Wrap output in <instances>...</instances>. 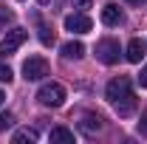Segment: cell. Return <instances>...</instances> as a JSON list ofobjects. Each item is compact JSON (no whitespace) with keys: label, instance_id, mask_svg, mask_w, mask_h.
<instances>
[{"label":"cell","instance_id":"21","mask_svg":"<svg viewBox=\"0 0 147 144\" xmlns=\"http://www.w3.org/2000/svg\"><path fill=\"white\" fill-rule=\"evenodd\" d=\"M3 102H6V93H3V90H0V105H3Z\"/></svg>","mask_w":147,"mask_h":144},{"label":"cell","instance_id":"5","mask_svg":"<svg viewBox=\"0 0 147 144\" xmlns=\"http://www.w3.org/2000/svg\"><path fill=\"white\" fill-rule=\"evenodd\" d=\"M28 40V31L26 28H11L9 34L0 40V57H9V54H14L20 45Z\"/></svg>","mask_w":147,"mask_h":144},{"label":"cell","instance_id":"16","mask_svg":"<svg viewBox=\"0 0 147 144\" xmlns=\"http://www.w3.org/2000/svg\"><path fill=\"white\" fill-rule=\"evenodd\" d=\"M14 124V116L11 113H0V130H6V127Z\"/></svg>","mask_w":147,"mask_h":144},{"label":"cell","instance_id":"15","mask_svg":"<svg viewBox=\"0 0 147 144\" xmlns=\"http://www.w3.org/2000/svg\"><path fill=\"white\" fill-rule=\"evenodd\" d=\"M11 79H14V73H11V68H9V65H3V62H0V82H6V85H9V82H11Z\"/></svg>","mask_w":147,"mask_h":144},{"label":"cell","instance_id":"1","mask_svg":"<svg viewBox=\"0 0 147 144\" xmlns=\"http://www.w3.org/2000/svg\"><path fill=\"white\" fill-rule=\"evenodd\" d=\"M105 96H108V102L113 105V110L119 116H133V110H136V93H133V85H130L127 76L110 79L108 88H105Z\"/></svg>","mask_w":147,"mask_h":144},{"label":"cell","instance_id":"4","mask_svg":"<svg viewBox=\"0 0 147 144\" xmlns=\"http://www.w3.org/2000/svg\"><path fill=\"white\" fill-rule=\"evenodd\" d=\"M42 76H48V62H45V57H28V59L23 62V79H26V82H37V79H42Z\"/></svg>","mask_w":147,"mask_h":144},{"label":"cell","instance_id":"2","mask_svg":"<svg viewBox=\"0 0 147 144\" xmlns=\"http://www.w3.org/2000/svg\"><path fill=\"white\" fill-rule=\"evenodd\" d=\"M37 102L42 108H62L65 105V88L59 82H45L42 88L37 90Z\"/></svg>","mask_w":147,"mask_h":144},{"label":"cell","instance_id":"8","mask_svg":"<svg viewBox=\"0 0 147 144\" xmlns=\"http://www.w3.org/2000/svg\"><path fill=\"white\" fill-rule=\"evenodd\" d=\"M102 23H105V26H110V28H113V26H122V23H125L122 9H119L116 3H108V6L102 9Z\"/></svg>","mask_w":147,"mask_h":144},{"label":"cell","instance_id":"6","mask_svg":"<svg viewBox=\"0 0 147 144\" xmlns=\"http://www.w3.org/2000/svg\"><path fill=\"white\" fill-rule=\"evenodd\" d=\"M91 28H93V20L85 11H74L65 17V31H71V34H88Z\"/></svg>","mask_w":147,"mask_h":144},{"label":"cell","instance_id":"17","mask_svg":"<svg viewBox=\"0 0 147 144\" xmlns=\"http://www.w3.org/2000/svg\"><path fill=\"white\" fill-rule=\"evenodd\" d=\"M139 133L147 136V110H142V119H139Z\"/></svg>","mask_w":147,"mask_h":144},{"label":"cell","instance_id":"9","mask_svg":"<svg viewBox=\"0 0 147 144\" xmlns=\"http://www.w3.org/2000/svg\"><path fill=\"white\" fill-rule=\"evenodd\" d=\"M144 54H147V42H144V40L136 37V40H130V42H127V51H125L127 62H142Z\"/></svg>","mask_w":147,"mask_h":144},{"label":"cell","instance_id":"19","mask_svg":"<svg viewBox=\"0 0 147 144\" xmlns=\"http://www.w3.org/2000/svg\"><path fill=\"white\" fill-rule=\"evenodd\" d=\"M125 3H130V6H142V3H147V0H125Z\"/></svg>","mask_w":147,"mask_h":144},{"label":"cell","instance_id":"3","mask_svg":"<svg viewBox=\"0 0 147 144\" xmlns=\"http://www.w3.org/2000/svg\"><path fill=\"white\" fill-rule=\"evenodd\" d=\"M119 54H122V45H119V40L105 37V40H99V42H96V59H99V62L113 65V62H119Z\"/></svg>","mask_w":147,"mask_h":144},{"label":"cell","instance_id":"10","mask_svg":"<svg viewBox=\"0 0 147 144\" xmlns=\"http://www.w3.org/2000/svg\"><path fill=\"white\" fill-rule=\"evenodd\" d=\"M82 54H85V45H82L79 40H71V42L62 45V57H65V59H79Z\"/></svg>","mask_w":147,"mask_h":144},{"label":"cell","instance_id":"18","mask_svg":"<svg viewBox=\"0 0 147 144\" xmlns=\"http://www.w3.org/2000/svg\"><path fill=\"white\" fill-rule=\"evenodd\" d=\"M139 85H142V88H147V65L142 68V73H139Z\"/></svg>","mask_w":147,"mask_h":144},{"label":"cell","instance_id":"12","mask_svg":"<svg viewBox=\"0 0 147 144\" xmlns=\"http://www.w3.org/2000/svg\"><path fill=\"white\" fill-rule=\"evenodd\" d=\"M11 141L20 144V141H37V130L34 127H23V130H17L14 136H11Z\"/></svg>","mask_w":147,"mask_h":144},{"label":"cell","instance_id":"14","mask_svg":"<svg viewBox=\"0 0 147 144\" xmlns=\"http://www.w3.org/2000/svg\"><path fill=\"white\" fill-rule=\"evenodd\" d=\"M40 40H42L45 45H51V42H54V31H51L48 26H42V23H40Z\"/></svg>","mask_w":147,"mask_h":144},{"label":"cell","instance_id":"20","mask_svg":"<svg viewBox=\"0 0 147 144\" xmlns=\"http://www.w3.org/2000/svg\"><path fill=\"white\" fill-rule=\"evenodd\" d=\"M37 3H40V6H48V3H51V0H37Z\"/></svg>","mask_w":147,"mask_h":144},{"label":"cell","instance_id":"11","mask_svg":"<svg viewBox=\"0 0 147 144\" xmlns=\"http://www.w3.org/2000/svg\"><path fill=\"white\" fill-rule=\"evenodd\" d=\"M48 139L51 141H62V144H74V130H68V127H54Z\"/></svg>","mask_w":147,"mask_h":144},{"label":"cell","instance_id":"13","mask_svg":"<svg viewBox=\"0 0 147 144\" xmlns=\"http://www.w3.org/2000/svg\"><path fill=\"white\" fill-rule=\"evenodd\" d=\"M11 23H14V11L0 3V28H6V26H11Z\"/></svg>","mask_w":147,"mask_h":144},{"label":"cell","instance_id":"7","mask_svg":"<svg viewBox=\"0 0 147 144\" xmlns=\"http://www.w3.org/2000/svg\"><path fill=\"white\" fill-rule=\"evenodd\" d=\"M79 130H82L85 136H96V133L102 130V116H99V113H82V116H79Z\"/></svg>","mask_w":147,"mask_h":144}]
</instances>
